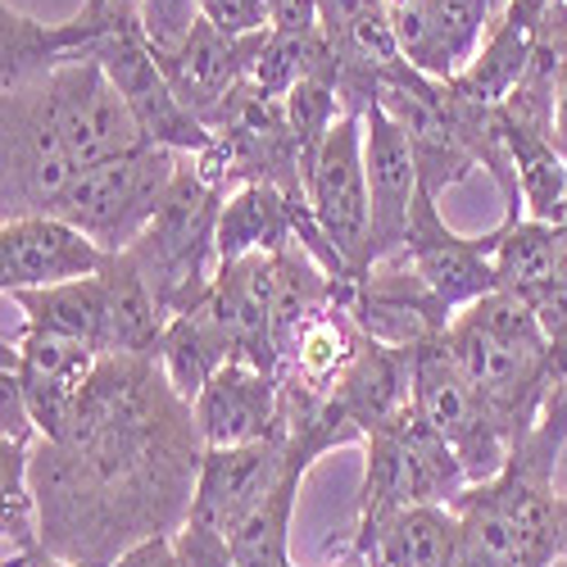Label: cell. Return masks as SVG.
Wrapping results in <instances>:
<instances>
[{
	"label": "cell",
	"instance_id": "1",
	"mask_svg": "<svg viewBox=\"0 0 567 567\" xmlns=\"http://www.w3.org/2000/svg\"><path fill=\"white\" fill-rule=\"evenodd\" d=\"M205 450L196 409L159 359L105 354L69 432L37 441L28 458L45 554L110 567L141 540L182 532Z\"/></svg>",
	"mask_w": 567,
	"mask_h": 567
},
{
	"label": "cell",
	"instance_id": "2",
	"mask_svg": "<svg viewBox=\"0 0 567 567\" xmlns=\"http://www.w3.org/2000/svg\"><path fill=\"white\" fill-rule=\"evenodd\" d=\"M445 350L499 422L508 450L540 422L549 395L567 386L554 368V350L540 318L504 291H491L486 300L458 309L445 332Z\"/></svg>",
	"mask_w": 567,
	"mask_h": 567
},
{
	"label": "cell",
	"instance_id": "3",
	"mask_svg": "<svg viewBox=\"0 0 567 567\" xmlns=\"http://www.w3.org/2000/svg\"><path fill=\"white\" fill-rule=\"evenodd\" d=\"M368 463H363V486H359V517L350 554L363 563L377 532H382L395 513L413 504H454L472 482L463 458L441 441L427 422H422L417 404L395 417L391 427L368 436Z\"/></svg>",
	"mask_w": 567,
	"mask_h": 567
},
{
	"label": "cell",
	"instance_id": "4",
	"mask_svg": "<svg viewBox=\"0 0 567 567\" xmlns=\"http://www.w3.org/2000/svg\"><path fill=\"white\" fill-rule=\"evenodd\" d=\"M227 192L196 168L192 155H182L177 182L155 214V223L141 231V241L127 250L136 268L146 272L151 291L168 322L205 300V291L218 277V214H223Z\"/></svg>",
	"mask_w": 567,
	"mask_h": 567
},
{
	"label": "cell",
	"instance_id": "5",
	"mask_svg": "<svg viewBox=\"0 0 567 567\" xmlns=\"http://www.w3.org/2000/svg\"><path fill=\"white\" fill-rule=\"evenodd\" d=\"M0 209L6 218L55 214L78 182V159L51 110L45 73L0 86Z\"/></svg>",
	"mask_w": 567,
	"mask_h": 567
},
{
	"label": "cell",
	"instance_id": "6",
	"mask_svg": "<svg viewBox=\"0 0 567 567\" xmlns=\"http://www.w3.org/2000/svg\"><path fill=\"white\" fill-rule=\"evenodd\" d=\"M177 168H182L177 151L141 146L123 159L82 168L55 214L78 231H86L105 255H123L141 241V231L164 209Z\"/></svg>",
	"mask_w": 567,
	"mask_h": 567
},
{
	"label": "cell",
	"instance_id": "7",
	"mask_svg": "<svg viewBox=\"0 0 567 567\" xmlns=\"http://www.w3.org/2000/svg\"><path fill=\"white\" fill-rule=\"evenodd\" d=\"M567 445V386H558L540 413V422L517 436L504 467L491 477L495 499L504 504L508 523L517 527V540H523V563L527 567H554L558 558V458Z\"/></svg>",
	"mask_w": 567,
	"mask_h": 567
},
{
	"label": "cell",
	"instance_id": "8",
	"mask_svg": "<svg viewBox=\"0 0 567 567\" xmlns=\"http://www.w3.org/2000/svg\"><path fill=\"white\" fill-rule=\"evenodd\" d=\"M309 209L327 246L363 277L372 268V192L363 164V114H341L309 168Z\"/></svg>",
	"mask_w": 567,
	"mask_h": 567
},
{
	"label": "cell",
	"instance_id": "9",
	"mask_svg": "<svg viewBox=\"0 0 567 567\" xmlns=\"http://www.w3.org/2000/svg\"><path fill=\"white\" fill-rule=\"evenodd\" d=\"M45 91H51L55 123L78 168H96L146 146L132 105L118 96V86L110 82L96 55H64L45 73Z\"/></svg>",
	"mask_w": 567,
	"mask_h": 567
},
{
	"label": "cell",
	"instance_id": "10",
	"mask_svg": "<svg viewBox=\"0 0 567 567\" xmlns=\"http://www.w3.org/2000/svg\"><path fill=\"white\" fill-rule=\"evenodd\" d=\"M413 404L422 422L450 441V450L463 458L467 482H491L508 458V436L499 432V422L482 404V395L467 386V377L454 368L445 337L413 350Z\"/></svg>",
	"mask_w": 567,
	"mask_h": 567
},
{
	"label": "cell",
	"instance_id": "11",
	"mask_svg": "<svg viewBox=\"0 0 567 567\" xmlns=\"http://www.w3.org/2000/svg\"><path fill=\"white\" fill-rule=\"evenodd\" d=\"M341 305L368 341L391 350H422L454 322V309L422 281L409 255L372 264L363 277H341Z\"/></svg>",
	"mask_w": 567,
	"mask_h": 567
},
{
	"label": "cell",
	"instance_id": "12",
	"mask_svg": "<svg viewBox=\"0 0 567 567\" xmlns=\"http://www.w3.org/2000/svg\"><path fill=\"white\" fill-rule=\"evenodd\" d=\"M377 105H382L395 118V127L404 132L417 177L436 200L445 192H454V186H463L472 173H482L467 151L463 132L454 127V118L445 110V91L436 78L417 73L409 60H400L395 69L382 73V82H377Z\"/></svg>",
	"mask_w": 567,
	"mask_h": 567
},
{
	"label": "cell",
	"instance_id": "13",
	"mask_svg": "<svg viewBox=\"0 0 567 567\" xmlns=\"http://www.w3.org/2000/svg\"><path fill=\"white\" fill-rule=\"evenodd\" d=\"M495 250H499V227L486 236H458L445 218L436 196L422 186L413 218H409V241L404 255L422 272V281L458 313L495 291Z\"/></svg>",
	"mask_w": 567,
	"mask_h": 567
},
{
	"label": "cell",
	"instance_id": "14",
	"mask_svg": "<svg viewBox=\"0 0 567 567\" xmlns=\"http://www.w3.org/2000/svg\"><path fill=\"white\" fill-rule=\"evenodd\" d=\"M287 467H291V436L287 432H277L268 441H250V445L205 450L196 504H192V517H186V523H200V527L231 540V532L281 486Z\"/></svg>",
	"mask_w": 567,
	"mask_h": 567
},
{
	"label": "cell",
	"instance_id": "15",
	"mask_svg": "<svg viewBox=\"0 0 567 567\" xmlns=\"http://www.w3.org/2000/svg\"><path fill=\"white\" fill-rule=\"evenodd\" d=\"M110 255L86 231L64 223L60 214H32L0 223V291H41L60 281L96 277Z\"/></svg>",
	"mask_w": 567,
	"mask_h": 567
},
{
	"label": "cell",
	"instance_id": "16",
	"mask_svg": "<svg viewBox=\"0 0 567 567\" xmlns=\"http://www.w3.org/2000/svg\"><path fill=\"white\" fill-rule=\"evenodd\" d=\"M363 164H368V192H372V264H386L404 255L422 177L404 132L382 105L363 110Z\"/></svg>",
	"mask_w": 567,
	"mask_h": 567
},
{
	"label": "cell",
	"instance_id": "17",
	"mask_svg": "<svg viewBox=\"0 0 567 567\" xmlns=\"http://www.w3.org/2000/svg\"><path fill=\"white\" fill-rule=\"evenodd\" d=\"M264 37L268 32H259V37H227L214 23L196 19V28L186 32V41L177 45V51L159 55V69L173 82L177 101L209 127V118L231 101V91L250 82V64L259 55Z\"/></svg>",
	"mask_w": 567,
	"mask_h": 567
},
{
	"label": "cell",
	"instance_id": "18",
	"mask_svg": "<svg viewBox=\"0 0 567 567\" xmlns=\"http://www.w3.org/2000/svg\"><path fill=\"white\" fill-rule=\"evenodd\" d=\"M192 409L209 450L250 445V441H268L277 432H287V422H281V377L241 359L218 368Z\"/></svg>",
	"mask_w": 567,
	"mask_h": 567
},
{
	"label": "cell",
	"instance_id": "19",
	"mask_svg": "<svg viewBox=\"0 0 567 567\" xmlns=\"http://www.w3.org/2000/svg\"><path fill=\"white\" fill-rule=\"evenodd\" d=\"M327 400L368 445V436H377L413 409V350L363 341V350L354 354V363Z\"/></svg>",
	"mask_w": 567,
	"mask_h": 567
},
{
	"label": "cell",
	"instance_id": "20",
	"mask_svg": "<svg viewBox=\"0 0 567 567\" xmlns=\"http://www.w3.org/2000/svg\"><path fill=\"white\" fill-rule=\"evenodd\" d=\"M549 0H504L495 10V23L482 41L477 60H472L458 78H450L463 96L486 101V105H504L513 96V86L523 82L536 37H540V19H545Z\"/></svg>",
	"mask_w": 567,
	"mask_h": 567
},
{
	"label": "cell",
	"instance_id": "21",
	"mask_svg": "<svg viewBox=\"0 0 567 567\" xmlns=\"http://www.w3.org/2000/svg\"><path fill=\"white\" fill-rule=\"evenodd\" d=\"M105 281V354H136V359H159L168 313L159 309L146 272L136 268V259L110 255L101 268Z\"/></svg>",
	"mask_w": 567,
	"mask_h": 567
},
{
	"label": "cell",
	"instance_id": "22",
	"mask_svg": "<svg viewBox=\"0 0 567 567\" xmlns=\"http://www.w3.org/2000/svg\"><path fill=\"white\" fill-rule=\"evenodd\" d=\"M159 363L168 372V382L173 391L186 400V404H196V395L214 382V372L231 363V341L223 332V322L218 313L200 300L192 305L186 313H177L168 322V332H164V346H159Z\"/></svg>",
	"mask_w": 567,
	"mask_h": 567
},
{
	"label": "cell",
	"instance_id": "23",
	"mask_svg": "<svg viewBox=\"0 0 567 567\" xmlns=\"http://www.w3.org/2000/svg\"><path fill=\"white\" fill-rule=\"evenodd\" d=\"M6 300L19 305L28 327L60 332L105 359V281H101V272L60 281V287H41V291H14Z\"/></svg>",
	"mask_w": 567,
	"mask_h": 567
},
{
	"label": "cell",
	"instance_id": "24",
	"mask_svg": "<svg viewBox=\"0 0 567 567\" xmlns=\"http://www.w3.org/2000/svg\"><path fill=\"white\" fill-rule=\"evenodd\" d=\"M368 558L382 567H454L458 563V513L450 504H413L377 532Z\"/></svg>",
	"mask_w": 567,
	"mask_h": 567
},
{
	"label": "cell",
	"instance_id": "25",
	"mask_svg": "<svg viewBox=\"0 0 567 567\" xmlns=\"http://www.w3.org/2000/svg\"><path fill=\"white\" fill-rule=\"evenodd\" d=\"M558 250H563V227H554V223H536V218L499 223L495 291L536 309V300L545 296L549 277L558 268Z\"/></svg>",
	"mask_w": 567,
	"mask_h": 567
},
{
	"label": "cell",
	"instance_id": "26",
	"mask_svg": "<svg viewBox=\"0 0 567 567\" xmlns=\"http://www.w3.org/2000/svg\"><path fill=\"white\" fill-rule=\"evenodd\" d=\"M450 508L458 513V563L454 567H527L517 527L508 523L491 482L467 486Z\"/></svg>",
	"mask_w": 567,
	"mask_h": 567
},
{
	"label": "cell",
	"instance_id": "27",
	"mask_svg": "<svg viewBox=\"0 0 567 567\" xmlns=\"http://www.w3.org/2000/svg\"><path fill=\"white\" fill-rule=\"evenodd\" d=\"M28 458L32 445L0 441V499H6L0 504V567H28L37 554H45Z\"/></svg>",
	"mask_w": 567,
	"mask_h": 567
},
{
	"label": "cell",
	"instance_id": "28",
	"mask_svg": "<svg viewBox=\"0 0 567 567\" xmlns=\"http://www.w3.org/2000/svg\"><path fill=\"white\" fill-rule=\"evenodd\" d=\"M513 159H517V192H523V218L563 227L567 218V155L554 136L513 132Z\"/></svg>",
	"mask_w": 567,
	"mask_h": 567
},
{
	"label": "cell",
	"instance_id": "29",
	"mask_svg": "<svg viewBox=\"0 0 567 567\" xmlns=\"http://www.w3.org/2000/svg\"><path fill=\"white\" fill-rule=\"evenodd\" d=\"M532 313L540 318L545 337H549V350H554V368H558V377L567 382V227H563L558 268H554L549 287H545V296L536 300V309H532Z\"/></svg>",
	"mask_w": 567,
	"mask_h": 567
},
{
	"label": "cell",
	"instance_id": "30",
	"mask_svg": "<svg viewBox=\"0 0 567 567\" xmlns=\"http://www.w3.org/2000/svg\"><path fill=\"white\" fill-rule=\"evenodd\" d=\"M205 23H214L227 37H259L268 28V0H196Z\"/></svg>",
	"mask_w": 567,
	"mask_h": 567
},
{
	"label": "cell",
	"instance_id": "31",
	"mask_svg": "<svg viewBox=\"0 0 567 567\" xmlns=\"http://www.w3.org/2000/svg\"><path fill=\"white\" fill-rule=\"evenodd\" d=\"M173 540H177L182 567H236L231 540L209 532V527H200V523H186L182 532H173Z\"/></svg>",
	"mask_w": 567,
	"mask_h": 567
},
{
	"label": "cell",
	"instance_id": "32",
	"mask_svg": "<svg viewBox=\"0 0 567 567\" xmlns=\"http://www.w3.org/2000/svg\"><path fill=\"white\" fill-rule=\"evenodd\" d=\"M382 10H386V0H318V28L337 45L354 23L382 14Z\"/></svg>",
	"mask_w": 567,
	"mask_h": 567
},
{
	"label": "cell",
	"instance_id": "33",
	"mask_svg": "<svg viewBox=\"0 0 567 567\" xmlns=\"http://www.w3.org/2000/svg\"><path fill=\"white\" fill-rule=\"evenodd\" d=\"M110 567H182V558H177V540H173V536H151V540H141V545L123 549Z\"/></svg>",
	"mask_w": 567,
	"mask_h": 567
},
{
	"label": "cell",
	"instance_id": "34",
	"mask_svg": "<svg viewBox=\"0 0 567 567\" xmlns=\"http://www.w3.org/2000/svg\"><path fill=\"white\" fill-rule=\"evenodd\" d=\"M268 28L272 32H313L318 0H268Z\"/></svg>",
	"mask_w": 567,
	"mask_h": 567
},
{
	"label": "cell",
	"instance_id": "35",
	"mask_svg": "<svg viewBox=\"0 0 567 567\" xmlns=\"http://www.w3.org/2000/svg\"><path fill=\"white\" fill-rule=\"evenodd\" d=\"M554 136H558V151L567 155V73H563V86H558V118H554Z\"/></svg>",
	"mask_w": 567,
	"mask_h": 567
},
{
	"label": "cell",
	"instance_id": "36",
	"mask_svg": "<svg viewBox=\"0 0 567 567\" xmlns=\"http://www.w3.org/2000/svg\"><path fill=\"white\" fill-rule=\"evenodd\" d=\"M558 558H567V495L558 499Z\"/></svg>",
	"mask_w": 567,
	"mask_h": 567
},
{
	"label": "cell",
	"instance_id": "37",
	"mask_svg": "<svg viewBox=\"0 0 567 567\" xmlns=\"http://www.w3.org/2000/svg\"><path fill=\"white\" fill-rule=\"evenodd\" d=\"M28 567H78V563H64V558H55V554H37Z\"/></svg>",
	"mask_w": 567,
	"mask_h": 567
},
{
	"label": "cell",
	"instance_id": "38",
	"mask_svg": "<svg viewBox=\"0 0 567 567\" xmlns=\"http://www.w3.org/2000/svg\"><path fill=\"white\" fill-rule=\"evenodd\" d=\"M86 6H105V0H86Z\"/></svg>",
	"mask_w": 567,
	"mask_h": 567
},
{
	"label": "cell",
	"instance_id": "39",
	"mask_svg": "<svg viewBox=\"0 0 567 567\" xmlns=\"http://www.w3.org/2000/svg\"><path fill=\"white\" fill-rule=\"evenodd\" d=\"M363 567H382V563H372V558H368V563H363Z\"/></svg>",
	"mask_w": 567,
	"mask_h": 567
},
{
	"label": "cell",
	"instance_id": "40",
	"mask_svg": "<svg viewBox=\"0 0 567 567\" xmlns=\"http://www.w3.org/2000/svg\"><path fill=\"white\" fill-rule=\"evenodd\" d=\"M563 227H567V218H563Z\"/></svg>",
	"mask_w": 567,
	"mask_h": 567
},
{
	"label": "cell",
	"instance_id": "41",
	"mask_svg": "<svg viewBox=\"0 0 567 567\" xmlns=\"http://www.w3.org/2000/svg\"><path fill=\"white\" fill-rule=\"evenodd\" d=\"M291 567H296V563H291ZM359 567H363V563H359Z\"/></svg>",
	"mask_w": 567,
	"mask_h": 567
},
{
	"label": "cell",
	"instance_id": "42",
	"mask_svg": "<svg viewBox=\"0 0 567 567\" xmlns=\"http://www.w3.org/2000/svg\"><path fill=\"white\" fill-rule=\"evenodd\" d=\"M563 6H567V0H563Z\"/></svg>",
	"mask_w": 567,
	"mask_h": 567
}]
</instances>
